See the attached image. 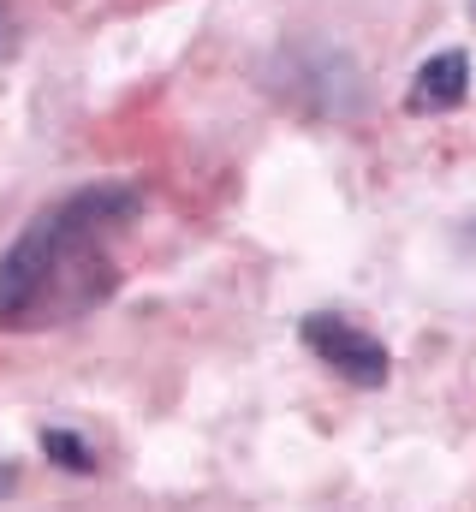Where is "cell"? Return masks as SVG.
<instances>
[{
  "label": "cell",
  "mask_w": 476,
  "mask_h": 512,
  "mask_svg": "<svg viewBox=\"0 0 476 512\" xmlns=\"http://www.w3.org/2000/svg\"><path fill=\"white\" fill-rule=\"evenodd\" d=\"M137 215L131 185H84L42 209L0 256V328H60L119 286L114 233Z\"/></svg>",
  "instance_id": "obj_1"
},
{
  "label": "cell",
  "mask_w": 476,
  "mask_h": 512,
  "mask_svg": "<svg viewBox=\"0 0 476 512\" xmlns=\"http://www.w3.org/2000/svg\"><path fill=\"white\" fill-rule=\"evenodd\" d=\"M304 346H310L334 376H346L352 387H381L387 370H393L387 346H381L369 328H357L352 316H334V310L304 316Z\"/></svg>",
  "instance_id": "obj_2"
},
{
  "label": "cell",
  "mask_w": 476,
  "mask_h": 512,
  "mask_svg": "<svg viewBox=\"0 0 476 512\" xmlns=\"http://www.w3.org/2000/svg\"><path fill=\"white\" fill-rule=\"evenodd\" d=\"M465 96H471V60H465V48H441L417 66V78L405 90V108L411 114H447Z\"/></svg>",
  "instance_id": "obj_3"
},
{
  "label": "cell",
  "mask_w": 476,
  "mask_h": 512,
  "mask_svg": "<svg viewBox=\"0 0 476 512\" xmlns=\"http://www.w3.org/2000/svg\"><path fill=\"white\" fill-rule=\"evenodd\" d=\"M42 453H48L60 471H78V477H84V471H96V447H90V441H78L72 429H42Z\"/></svg>",
  "instance_id": "obj_4"
},
{
  "label": "cell",
  "mask_w": 476,
  "mask_h": 512,
  "mask_svg": "<svg viewBox=\"0 0 476 512\" xmlns=\"http://www.w3.org/2000/svg\"><path fill=\"white\" fill-rule=\"evenodd\" d=\"M12 54H18V18L0 6V60H12Z\"/></svg>",
  "instance_id": "obj_5"
},
{
  "label": "cell",
  "mask_w": 476,
  "mask_h": 512,
  "mask_svg": "<svg viewBox=\"0 0 476 512\" xmlns=\"http://www.w3.org/2000/svg\"><path fill=\"white\" fill-rule=\"evenodd\" d=\"M471 18H476V0H471Z\"/></svg>",
  "instance_id": "obj_6"
}]
</instances>
